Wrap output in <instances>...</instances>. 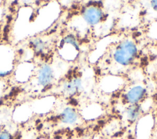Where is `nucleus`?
Instances as JSON below:
<instances>
[{
	"mask_svg": "<svg viewBox=\"0 0 157 139\" xmlns=\"http://www.w3.org/2000/svg\"><path fill=\"white\" fill-rule=\"evenodd\" d=\"M78 115L76 111L71 107H66L61 114V120L66 124H73L76 122Z\"/></svg>",
	"mask_w": 157,
	"mask_h": 139,
	"instance_id": "4",
	"label": "nucleus"
},
{
	"mask_svg": "<svg viewBox=\"0 0 157 139\" xmlns=\"http://www.w3.org/2000/svg\"><path fill=\"white\" fill-rule=\"evenodd\" d=\"M0 139H13L11 134L7 131H4L0 133Z\"/></svg>",
	"mask_w": 157,
	"mask_h": 139,
	"instance_id": "8",
	"label": "nucleus"
},
{
	"mask_svg": "<svg viewBox=\"0 0 157 139\" xmlns=\"http://www.w3.org/2000/svg\"><path fill=\"white\" fill-rule=\"evenodd\" d=\"M144 92V88L140 86L133 87L126 94V99L127 101L132 105L136 104L143 97Z\"/></svg>",
	"mask_w": 157,
	"mask_h": 139,
	"instance_id": "3",
	"label": "nucleus"
},
{
	"mask_svg": "<svg viewBox=\"0 0 157 139\" xmlns=\"http://www.w3.org/2000/svg\"><path fill=\"white\" fill-rule=\"evenodd\" d=\"M40 139H44V138H40Z\"/></svg>",
	"mask_w": 157,
	"mask_h": 139,
	"instance_id": "10",
	"label": "nucleus"
},
{
	"mask_svg": "<svg viewBox=\"0 0 157 139\" xmlns=\"http://www.w3.org/2000/svg\"><path fill=\"white\" fill-rule=\"evenodd\" d=\"M151 6L152 7L157 11V1H151Z\"/></svg>",
	"mask_w": 157,
	"mask_h": 139,
	"instance_id": "9",
	"label": "nucleus"
},
{
	"mask_svg": "<svg viewBox=\"0 0 157 139\" xmlns=\"http://www.w3.org/2000/svg\"><path fill=\"white\" fill-rule=\"evenodd\" d=\"M34 47L36 49H37L38 50H41L42 49H43L44 48V43L43 42L39 40V39H37L34 41Z\"/></svg>",
	"mask_w": 157,
	"mask_h": 139,
	"instance_id": "7",
	"label": "nucleus"
},
{
	"mask_svg": "<svg viewBox=\"0 0 157 139\" xmlns=\"http://www.w3.org/2000/svg\"><path fill=\"white\" fill-rule=\"evenodd\" d=\"M102 17V12L99 8L91 6L86 8L83 12V17L86 21L91 24L98 23Z\"/></svg>",
	"mask_w": 157,
	"mask_h": 139,
	"instance_id": "2",
	"label": "nucleus"
},
{
	"mask_svg": "<svg viewBox=\"0 0 157 139\" xmlns=\"http://www.w3.org/2000/svg\"><path fill=\"white\" fill-rule=\"evenodd\" d=\"M52 78V71L48 66H43L40 70L39 74V81L42 85L48 84Z\"/></svg>",
	"mask_w": 157,
	"mask_h": 139,
	"instance_id": "5",
	"label": "nucleus"
},
{
	"mask_svg": "<svg viewBox=\"0 0 157 139\" xmlns=\"http://www.w3.org/2000/svg\"><path fill=\"white\" fill-rule=\"evenodd\" d=\"M140 115V107L136 104L129 106L126 110V116L128 121L133 122L136 121Z\"/></svg>",
	"mask_w": 157,
	"mask_h": 139,
	"instance_id": "6",
	"label": "nucleus"
},
{
	"mask_svg": "<svg viewBox=\"0 0 157 139\" xmlns=\"http://www.w3.org/2000/svg\"><path fill=\"white\" fill-rule=\"evenodd\" d=\"M136 48L134 43L131 41L126 40L120 44L114 53L115 61L122 64H128L135 55Z\"/></svg>",
	"mask_w": 157,
	"mask_h": 139,
	"instance_id": "1",
	"label": "nucleus"
}]
</instances>
